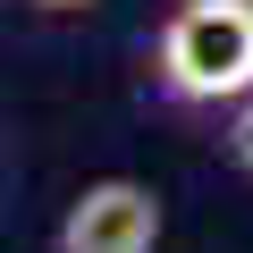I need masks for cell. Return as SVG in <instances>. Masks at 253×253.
<instances>
[{"mask_svg":"<svg viewBox=\"0 0 253 253\" xmlns=\"http://www.w3.org/2000/svg\"><path fill=\"white\" fill-rule=\"evenodd\" d=\"M152 76L169 101H245L253 93V0H177Z\"/></svg>","mask_w":253,"mask_h":253,"instance_id":"6da1fadb","label":"cell"},{"mask_svg":"<svg viewBox=\"0 0 253 253\" xmlns=\"http://www.w3.org/2000/svg\"><path fill=\"white\" fill-rule=\"evenodd\" d=\"M152 245H161V194L144 177H93L51 236V253H152Z\"/></svg>","mask_w":253,"mask_h":253,"instance_id":"7a4b0ae2","label":"cell"},{"mask_svg":"<svg viewBox=\"0 0 253 253\" xmlns=\"http://www.w3.org/2000/svg\"><path fill=\"white\" fill-rule=\"evenodd\" d=\"M228 161L253 177V93H245V101H236V118H228Z\"/></svg>","mask_w":253,"mask_h":253,"instance_id":"3957f363","label":"cell"},{"mask_svg":"<svg viewBox=\"0 0 253 253\" xmlns=\"http://www.w3.org/2000/svg\"><path fill=\"white\" fill-rule=\"evenodd\" d=\"M34 9H51V17H76V9H93V0H34Z\"/></svg>","mask_w":253,"mask_h":253,"instance_id":"277c9868","label":"cell"}]
</instances>
